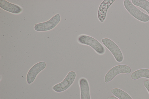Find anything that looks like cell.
Listing matches in <instances>:
<instances>
[{
	"label": "cell",
	"mask_w": 149,
	"mask_h": 99,
	"mask_svg": "<svg viewBox=\"0 0 149 99\" xmlns=\"http://www.w3.org/2000/svg\"><path fill=\"white\" fill-rule=\"evenodd\" d=\"M77 42L82 45L91 46L98 54L102 55L105 52L104 46L94 37L85 34L79 35L77 38Z\"/></svg>",
	"instance_id": "6da1fadb"
},
{
	"label": "cell",
	"mask_w": 149,
	"mask_h": 99,
	"mask_svg": "<svg viewBox=\"0 0 149 99\" xmlns=\"http://www.w3.org/2000/svg\"><path fill=\"white\" fill-rule=\"evenodd\" d=\"M123 5L127 11L138 20L144 22L149 21V16L138 9L130 0H124Z\"/></svg>",
	"instance_id": "7a4b0ae2"
},
{
	"label": "cell",
	"mask_w": 149,
	"mask_h": 99,
	"mask_svg": "<svg viewBox=\"0 0 149 99\" xmlns=\"http://www.w3.org/2000/svg\"><path fill=\"white\" fill-rule=\"evenodd\" d=\"M103 44L109 50L116 60L118 62H122L124 57L123 54L118 46L113 41L108 38L101 39Z\"/></svg>",
	"instance_id": "3957f363"
},
{
	"label": "cell",
	"mask_w": 149,
	"mask_h": 99,
	"mask_svg": "<svg viewBox=\"0 0 149 99\" xmlns=\"http://www.w3.org/2000/svg\"><path fill=\"white\" fill-rule=\"evenodd\" d=\"M131 69L129 66L125 64L116 66L110 69L104 77L105 82L111 81L117 75L122 73L129 74Z\"/></svg>",
	"instance_id": "277c9868"
},
{
	"label": "cell",
	"mask_w": 149,
	"mask_h": 99,
	"mask_svg": "<svg viewBox=\"0 0 149 99\" xmlns=\"http://www.w3.org/2000/svg\"><path fill=\"white\" fill-rule=\"evenodd\" d=\"M76 77L75 72L73 71H70L62 82L53 86L52 89L57 92L65 91L72 84Z\"/></svg>",
	"instance_id": "5b68a950"
},
{
	"label": "cell",
	"mask_w": 149,
	"mask_h": 99,
	"mask_svg": "<svg viewBox=\"0 0 149 99\" xmlns=\"http://www.w3.org/2000/svg\"><path fill=\"white\" fill-rule=\"evenodd\" d=\"M61 19L60 14L57 13L48 21L36 24L34 28L36 31H38L50 30L54 28L59 23Z\"/></svg>",
	"instance_id": "8992f818"
},
{
	"label": "cell",
	"mask_w": 149,
	"mask_h": 99,
	"mask_svg": "<svg viewBox=\"0 0 149 99\" xmlns=\"http://www.w3.org/2000/svg\"><path fill=\"white\" fill-rule=\"evenodd\" d=\"M46 65V63L44 62H38L33 65L28 71L26 75L27 83L29 84L33 82L38 74L45 68Z\"/></svg>",
	"instance_id": "52a82bcc"
},
{
	"label": "cell",
	"mask_w": 149,
	"mask_h": 99,
	"mask_svg": "<svg viewBox=\"0 0 149 99\" xmlns=\"http://www.w3.org/2000/svg\"><path fill=\"white\" fill-rule=\"evenodd\" d=\"M115 0H104L100 4L98 10L97 18L101 23H103L106 18L108 10Z\"/></svg>",
	"instance_id": "ba28073f"
},
{
	"label": "cell",
	"mask_w": 149,
	"mask_h": 99,
	"mask_svg": "<svg viewBox=\"0 0 149 99\" xmlns=\"http://www.w3.org/2000/svg\"><path fill=\"white\" fill-rule=\"evenodd\" d=\"M0 7L6 11L15 14L19 13L22 10L19 6L10 3L5 0H0Z\"/></svg>",
	"instance_id": "9c48e42d"
},
{
	"label": "cell",
	"mask_w": 149,
	"mask_h": 99,
	"mask_svg": "<svg viewBox=\"0 0 149 99\" xmlns=\"http://www.w3.org/2000/svg\"><path fill=\"white\" fill-rule=\"evenodd\" d=\"M81 99H91L88 82L84 78H81L79 80Z\"/></svg>",
	"instance_id": "30bf717a"
},
{
	"label": "cell",
	"mask_w": 149,
	"mask_h": 99,
	"mask_svg": "<svg viewBox=\"0 0 149 99\" xmlns=\"http://www.w3.org/2000/svg\"><path fill=\"white\" fill-rule=\"evenodd\" d=\"M131 77L133 80H136L142 78L149 79V69H142L137 70L132 73Z\"/></svg>",
	"instance_id": "8fae6325"
},
{
	"label": "cell",
	"mask_w": 149,
	"mask_h": 99,
	"mask_svg": "<svg viewBox=\"0 0 149 99\" xmlns=\"http://www.w3.org/2000/svg\"><path fill=\"white\" fill-rule=\"evenodd\" d=\"M111 92L113 95L119 99H132L128 93L120 89L114 88L111 90Z\"/></svg>",
	"instance_id": "7c38bea8"
},
{
	"label": "cell",
	"mask_w": 149,
	"mask_h": 99,
	"mask_svg": "<svg viewBox=\"0 0 149 99\" xmlns=\"http://www.w3.org/2000/svg\"><path fill=\"white\" fill-rule=\"evenodd\" d=\"M132 1L134 5L141 8L149 15V1L146 0H132Z\"/></svg>",
	"instance_id": "4fadbf2b"
},
{
	"label": "cell",
	"mask_w": 149,
	"mask_h": 99,
	"mask_svg": "<svg viewBox=\"0 0 149 99\" xmlns=\"http://www.w3.org/2000/svg\"><path fill=\"white\" fill-rule=\"evenodd\" d=\"M143 85L149 93V80L145 81L143 82Z\"/></svg>",
	"instance_id": "5bb4252c"
},
{
	"label": "cell",
	"mask_w": 149,
	"mask_h": 99,
	"mask_svg": "<svg viewBox=\"0 0 149 99\" xmlns=\"http://www.w3.org/2000/svg\"><path fill=\"white\" fill-rule=\"evenodd\" d=\"M108 99H119L118 98L114 96H111L109 97Z\"/></svg>",
	"instance_id": "9a60e30c"
}]
</instances>
